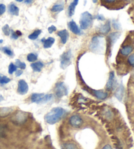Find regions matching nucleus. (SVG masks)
I'll return each instance as SVG.
<instances>
[{
    "mask_svg": "<svg viewBox=\"0 0 134 149\" xmlns=\"http://www.w3.org/2000/svg\"><path fill=\"white\" fill-rule=\"evenodd\" d=\"M65 112V110L61 107L53 108L45 116V121L49 124H55L62 118Z\"/></svg>",
    "mask_w": 134,
    "mask_h": 149,
    "instance_id": "f257e3e1",
    "label": "nucleus"
},
{
    "mask_svg": "<svg viewBox=\"0 0 134 149\" xmlns=\"http://www.w3.org/2000/svg\"><path fill=\"white\" fill-rule=\"evenodd\" d=\"M80 26L82 30H87L91 27L93 23V16L89 12H84L80 18Z\"/></svg>",
    "mask_w": 134,
    "mask_h": 149,
    "instance_id": "f03ea898",
    "label": "nucleus"
},
{
    "mask_svg": "<svg viewBox=\"0 0 134 149\" xmlns=\"http://www.w3.org/2000/svg\"><path fill=\"white\" fill-rule=\"evenodd\" d=\"M72 58L71 50H69L64 52L60 56V67L63 70H65L71 64Z\"/></svg>",
    "mask_w": 134,
    "mask_h": 149,
    "instance_id": "7ed1b4c3",
    "label": "nucleus"
},
{
    "mask_svg": "<svg viewBox=\"0 0 134 149\" xmlns=\"http://www.w3.org/2000/svg\"><path fill=\"white\" fill-rule=\"evenodd\" d=\"M54 91L56 97L58 98L63 97L68 94V88L64 82H58L56 84Z\"/></svg>",
    "mask_w": 134,
    "mask_h": 149,
    "instance_id": "20e7f679",
    "label": "nucleus"
},
{
    "mask_svg": "<svg viewBox=\"0 0 134 149\" xmlns=\"http://www.w3.org/2000/svg\"><path fill=\"white\" fill-rule=\"evenodd\" d=\"M103 38L101 36H94L91 39L89 48L92 52H98L101 48Z\"/></svg>",
    "mask_w": 134,
    "mask_h": 149,
    "instance_id": "39448f33",
    "label": "nucleus"
},
{
    "mask_svg": "<svg viewBox=\"0 0 134 149\" xmlns=\"http://www.w3.org/2000/svg\"><path fill=\"white\" fill-rule=\"evenodd\" d=\"M27 119H28L27 113L23 111H18L12 117L11 120L15 124L21 125L25 123Z\"/></svg>",
    "mask_w": 134,
    "mask_h": 149,
    "instance_id": "423d86ee",
    "label": "nucleus"
},
{
    "mask_svg": "<svg viewBox=\"0 0 134 149\" xmlns=\"http://www.w3.org/2000/svg\"><path fill=\"white\" fill-rule=\"evenodd\" d=\"M29 87L28 84H27V82L24 81V80H20L18 81V89L17 92L20 95H24L27 94V92H28Z\"/></svg>",
    "mask_w": 134,
    "mask_h": 149,
    "instance_id": "0eeeda50",
    "label": "nucleus"
},
{
    "mask_svg": "<svg viewBox=\"0 0 134 149\" xmlns=\"http://www.w3.org/2000/svg\"><path fill=\"white\" fill-rule=\"evenodd\" d=\"M69 122L71 126L74 127H77L81 126L83 123V120L81 118V117L75 114V115H73L70 117Z\"/></svg>",
    "mask_w": 134,
    "mask_h": 149,
    "instance_id": "6e6552de",
    "label": "nucleus"
},
{
    "mask_svg": "<svg viewBox=\"0 0 134 149\" xmlns=\"http://www.w3.org/2000/svg\"><path fill=\"white\" fill-rule=\"evenodd\" d=\"M120 36V33L119 31H115V32H112L110 33L108 37H107V41H108V46L109 47H112L116 41Z\"/></svg>",
    "mask_w": 134,
    "mask_h": 149,
    "instance_id": "1a4fd4ad",
    "label": "nucleus"
},
{
    "mask_svg": "<svg viewBox=\"0 0 134 149\" xmlns=\"http://www.w3.org/2000/svg\"><path fill=\"white\" fill-rule=\"evenodd\" d=\"M68 26L69 30L71 31V32H73L75 35H80L81 34V31L79 28V26H77L76 22L73 20L70 21L68 23Z\"/></svg>",
    "mask_w": 134,
    "mask_h": 149,
    "instance_id": "9d476101",
    "label": "nucleus"
},
{
    "mask_svg": "<svg viewBox=\"0 0 134 149\" xmlns=\"http://www.w3.org/2000/svg\"><path fill=\"white\" fill-rule=\"evenodd\" d=\"M58 36L60 37L61 42L62 44H66L69 38V33L67 30H62L57 32Z\"/></svg>",
    "mask_w": 134,
    "mask_h": 149,
    "instance_id": "9b49d317",
    "label": "nucleus"
},
{
    "mask_svg": "<svg viewBox=\"0 0 134 149\" xmlns=\"http://www.w3.org/2000/svg\"><path fill=\"white\" fill-rule=\"evenodd\" d=\"M92 94L99 100H104L108 96V94L107 92H103L102 90H92Z\"/></svg>",
    "mask_w": 134,
    "mask_h": 149,
    "instance_id": "f8f14e48",
    "label": "nucleus"
},
{
    "mask_svg": "<svg viewBox=\"0 0 134 149\" xmlns=\"http://www.w3.org/2000/svg\"><path fill=\"white\" fill-rule=\"evenodd\" d=\"M114 73L113 71H111L109 73V80L107 81L106 84V90H111L113 88L114 86Z\"/></svg>",
    "mask_w": 134,
    "mask_h": 149,
    "instance_id": "ddd939ff",
    "label": "nucleus"
},
{
    "mask_svg": "<svg viewBox=\"0 0 134 149\" xmlns=\"http://www.w3.org/2000/svg\"><path fill=\"white\" fill-rule=\"evenodd\" d=\"M124 86H122V84H120V86L117 88L116 92L114 93V95L118 100L121 102L123 99V97H124Z\"/></svg>",
    "mask_w": 134,
    "mask_h": 149,
    "instance_id": "4468645a",
    "label": "nucleus"
},
{
    "mask_svg": "<svg viewBox=\"0 0 134 149\" xmlns=\"http://www.w3.org/2000/svg\"><path fill=\"white\" fill-rule=\"evenodd\" d=\"M133 50V48L132 46H131V45H126V46H124L121 48L120 52L124 56H127L130 55L132 52Z\"/></svg>",
    "mask_w": 134,
    "mask_h": 149,
    "instance_id": "2eb2a0df",
    "label": "nucleus"
},
{
    "mask_svg": "<svg viewBox=\"0 0 134 149\" xmlns=\"http://www.w3.org/2000/svg\"><path fill=\"white\" fill-rule=\"evenodd\" d=\"M79 3V0H73V2H71L69 6L68 7V15L69 17H72L74 15L75 10V8L77 5Z\"/></svg>",
    "mask_w": 134,
    "mask_h": 149,
    "instance_id": "dca6fc26",
    "label": "nucleus"
},
{
    "mask_svg": "<svg viewBox=\"0 0 134 149\" xmlns=\"http://www.w3.org/2000/svg\"><path fill=\"white\" fill-rule=\"evenodd\" d=\"M13 109L11 107H2L0 108V117L5 118L13 113Z\"/></svg>",
    "mask_w": 134,
    "mask_h": 149,
    "instance_id": "f3484780",
    "label": "nucleus"
},
{
    "mask_svg": "<svg viewBox=\"0 0 134 149\" xmlns=\"http://www.w3.org/2000/svg\"><path fill=\"white\" fill-rule=\"evenodd\" d=\"M44 94H37V93H34L31 95V101L32 103H40L41 102L42 98L44 96Z\"/></svg>",
    "mask_w": 134,
    "mask_h": 149,
    "instance_id": "a211bd4d",
    "label": "nucleus"
},
{
    "mask_svg": "<svg viewBox=\"0 0 134 149\" xmlns=\"http://www.w3.org/2000/svg\"><path fill=\"white\" fill-rule=\"evenodd\" d=\"M44 67V64L41 62H34L31 64V68L35 72H40Z\"/></svg>",
    "mask_w": 134,
    "mask_h": 149,
    "instance_id": "6ab92c4d",
    "label": "nucleus"
},
{
    "mask_svg": "<svg viewBox=\"0 0 134 149\" xmlns=\"http://www.w3.org/2000/svg\"><path fill=\"white\" fill-rule=\"evenodd\" d=\"M111 30V22L110 21H107L105 24L102 25L100 28V31L103 34H107Z\"/></svg>",
    "mask_w": 134,
    "mask_h": 149,
    "instance_id": "aec40b11",
    "label": "nucleus"
},
{
    "mask_svg": "<svg viewBox=\"0 0 134 149\" xmlns=\"http://www.w3.org/2000/svg\"><path fill=\"white\" fill-rule=\"evenodd\" d=\"M9 13L12 15L18 16L19 15V8L16 6L15 4H10L9 5Z\"/></svg>",
    "mask_w": 134,
    "mask_h": 149,
    "instance_id": "412c9836",
    "label": "nucleus"
},
{
    "mask_svg": "<svg viewBox=\"0 0 134 149\" xmlns=\"http://www.w3.org/2000/svg\"><path fill=\"white\" fill-rule=\"evenodd\" d=\"M55 39L53 37H49L47 39H45L43 41V47L45 49H49L54 43Z\"/></svg>",
    "mask_w": 134,
    "mask_h": 149,
    "instance_id": "4be33fe9",
    "label": "nucleus"
},
{
    "mask_svg": "<svg viewBox=\"0 0 134 149\" xmlns=\"http://www.w3.org/2000/svg\"><path fill=\"white\" fill-rule=\"evenodd\" d=\"M64 9V3H56L51 8V11L54 13H60Z\"/></svg>",
    "mask_w": 134,
    "mask_h": 149,
    "instance_id": "5701e85b",
    "label": "nucleus"
},
{
    "mask_svg": "<svg viewBox=\"0 0 134 149\" xmlns=\"http://www.w3.org/2000/svg\"><path fill=\"white\" fill-rule=\"evenodd\" d=\"M63 149H78L77 145L74 143H67L62 145Z\"/></svg>",
    "mask_w": 134,
    "mask_h": 149,
    "instance_id": "b1692460",
    "label": "nucleus"
},
{
    "mask_svg": "<svg viewBox=\"0 0 134 149\" xmlns=\"http://www.w3.org/2000/svg\"><path fill=\"white\" fill-rule=\"evenodd\" d=\"M41 33V30H35L33 33H31L30 35L28 36V38L31 40H36L38 38L39 36Z\"/></svg>",
    "mask_w": 134,
    "mask_h": 149,
    "instance_id": "393cba45",
    "label": "nucleus"
},
{
    "mask_svg": "<svg viewBox=\"0 0 134 149\" xmlns=\"http://www.w3.org/2000/svg\"><path fill=\"white\" fill-rule=\"evenodd\" d=\"M27 60L29 62H34L37 60V54H35L34 53H29V54L27 56Z\"/></svg>",
    "mask_w": 134,
    "mask_h": 149,
    "instance_id": "a878e982",
    "label": "nucleus"
},
{
    "mask_svg": "<svg viewBox=\"0 0 134 149\" xmlns=\"http://www.w3.org/2000/svg\"><path fill=\"white\" fill-rule=\"evenodd\" d=\"M10 81V79L8 78L7 77L3 75V74H0V84H5L9 83Z\"/></svg>",
    "mask_w": 134,
    "mask_h": 149,
    "instance_id": "bb28decb",
    "label": "nucleus"
},
{
    "mask_svg": "<svg viewBox=\"0 0 134 149\" xmlns=\"http://www.w3.org/2000/svg\"><path fill=\"white\" fill-rule=\"evenodd\" d=\"M6 136V127L4 125L0 124V138H4Z\"/></svg>",
    "mask_w": 134,
    "mask_h": 149,
    "instance_id": "cd10ccee",
    "label": "nucleus"
},
{
    "mask_svg": "<svg viewBox=\"0 0 134 149\" xmlns=\"http://www.w3.org/2000/svg\"><path fill=\"white\" fill-rule=\"evenodd\" d=\"M16 65H17V68H20V70H25L26 68V63H24V62H22L19 60H16Z\"/></svg>",
    "mask_w": 134,
    "mask_h": 149,
    "instance_id": "c85d7f7f",
    "label": "nucleus"
},
{
    "mask_svg": "<svg viewBox=\"0 0 134 149\" xmlns=\"http://www.w3.org/2000/svg\"><path fill=\"white\" fill-rule=\"evenodd\" d=\"M17 70V65H15L14 63H10V65H9V70H8V71H9V73L11 74L14 72H16V71Z\"/></svg>",
    "mask_w": 134,
    "mask_h": 149,
    "instance_id": "c756f323",
    "label": "nucleus"
},
{
    "mask_svg": "<svg viewBox=\"0 0 134 149\" xmlns=\"http://www.w3.org/2000/svg\"><path fill=\"white\" fill-rule=\"evenodd\" d=\"M52 98V94H47V95H44L43 97L42 98L41 102L40 103H47L48 102H49L50 100H51Z\"/></svg>",
    "mask_w": 134,
    "mask_h": 149,
    "instance_id": "7c9ffc66",
    "label": "nucleus"
},
{
    "mask_svg": "<svg viewBox=\"0 0 134 149\" xmlns=\"http://www.w3.org/2000/svg\"><path fill=\"white\" fill-rule=\"evenodd\" d=\"M2 50L5 54H6L7 56H13V55H14V53H13L12 50H10L9 48H8L7 47L3 48Z\"/></svg>",
    "mask_w": 134,
    "mask_h": 149,
    "instance_id": "2f4dec72",
    "label": "nucleus"
},
{
    "mask_svg": "<svg viewBox=\"0 0 134 149\" xmlns=\"http://www.w3.org/2000/svg\"><path fill=\"white\" fill-rule=\"evenodd\" d=\"M2 31L5 36H9L10 35V30L9 25L8 24L5 25L2 28Z\"/></svg>",
    "mask_w": 134,
    "mask_h": 149,
    "instance_id": "473e14b6",
    "label": "nucleus"
},
{
    "mask_svg": "<svg viewBox=\"0 0 134 149\" xmlns=\"http://www.w3.org/2000/svg\"><path fill=\"white\" fill-rule=\"evenodd\" d=\"M117 1V0H101V4L105 6H106V5H112Z\"/></svg>",
    "mask_w": 134,
    "mask_h": 149,
    "instance_id": "72a5a7b5",
    "label": "nucleus"
},
{
    "mask_svg": "<svg viewBox=\"0 0 134 149\" xmlns=\"http://www.w3.org/2000/svg\"><path fill=\"white\" fill-rule=\"evenodd\" d=\"M128 62L131 66H134V53L130 55V56L128 58Z\"/></svg>",
    "mask_w": 134,
    "mask_h": 149,
    "instance_id": "f704fd0d",
    "label": "nucleus"
},
{
    "mask_svg": "<svg viewBox=\"0 0 134 149\" xmlns=\"http://www.w3.org/2000/svg\"><path fill=\"white\" fill-rule=\"evenodd\" d=\"M112 26H113V28L116 30H119L120 29V25L118 21L113 20V22H112Z\"/></svg>",
    "mask_w": 134,
    "mask_h": 149,
    "instance_id": "c9c22d12",
    "label": "nucleus"
},
{
    "mask_svg": "<svg viewBox=\"0 0 134 149\" xmlns=\"http://www.w3.org/2000/svg\"><path fill=\"white\" fill-rule=\"evenodd\" d=\"M5 10H6V7L4 4L0 3V15L3 14L5 12Z\"/></svg>",
    "mask_w": 134,
    "mask_h": 149,
    "instance_id": "e433bc0d",
    "label": "nucleus"
},
{
    "mask_svg": "<svg viewBox=\"0 0 134 149\" xmlns=\"http://www.w3.org/2000/svg\"><path fill=\"white\" fill-rule=\"evenodd\" d=\"M48 31H49V33H52L54 31H56V28L54 26H50L49 28H48Z\"/></svg>",
    "mask_w": 134,
    "mask_h": 149,
    "instance_id": "4c0bfd02",
    "label": "nucleus"
},
{
    "mask_svg": "<svg viewBox=\"0 0 134 149\" xmlns=\"http://www.w3.org/2000/svg\"><path fill=\"white\" fill-rule=\"evenodd\" d=\"M96 19H97V20H101V21L105 20V17H104L103 16L101 15H97L96 16Z\"/></svg>",
    "mask_w": 134,
    "mask_h": 149,
    "instance_id": "58836bf2",
    "label": "nucleus"
},
{
    "mask_svg": "<svg viewBox=\"0 0 134 149\" xmlns=\"http://www.w3.org/2000/svg\"><path fill=\"white\" fill-rule=\"evenodd\" d=\"M11 37H12V38H13V39H17L19 37H18V36H17V34L16 33V32H15V31H13Z\"/></svg>",
    "mask_w": 134,
    "mask_h": 149,
    "instance_id": "ea45409f",
    "label": "nucleus"
},
{
    "mask_svg": "<svg viewBox=\"0 0 134 149\" xmlns=\"http://www.w3.org/2000/svg\"><path fill=\"white\" fill-rule=\"evenodd\" d=\"M22 71H21V70H18V71H16V76L17 77H19V76H20L21 74H22Z\"/></svg>",
    "mask_w": 134,
    "mask_h": 149,
    "instance_id": "a19ab883",
    "label": "nucleus"
},
{
    "mask_svg": "<svg viewBox=\"0 0 134 149\" xmlns=\"http://www.w3.org/2000/svg\"><path fill=\"white\" fill-rule=\"evenodd\" d=\"M101 149H112V148L110 145H106L104 146V147Z\"/></svg>",
    "mask_w": 134,
    "mask_h": 149,
    "instance_id": "79ce46f5",
    "label": "nucleus"
},
{
    "mask_svg": "<svg viewBox=\"0 0 134 149\" xmlns=\"http://www.w3.org/2000/svg\"><path fill=\"white\" fill-rule=\"evenodd\" d=\"M34 0H25L24 3L26 4H31L33 3Z\"/></svg>",
    "mask_w": 134,
    "mask_h": 149,
    "instance_id": "37998d69",
    "label": "nucleus"
},
{
    "mask_svg": "<svg viewBox=\"0 0 134 149\" xmlns=\"http://www.w3.org/2000/svg\"><path fill=\"white\" fill-rule=\"evenodd\" d=\"M15 32H16V33L17 34V36H18V37H20V36H22V33H21V31H19V30H17V31H15Z\"/></svg>",
    "mask_w": 134,
    "mask_h": 149,
    "instance_id": "c03bdc74",
    "label": "nucleus"
},
{
    "mask_svg": "<svg viewBox=\"0 0 134 149\" xmlns=\"http://www.w3.org/2000/svg\"><path fill=\"white\" fill-rule=\"evenodd\" d=\"M3 100H4V98H3V97L1 95H0V102H1V101H3Z\"/></svg>",
    "mask_w": 134,
    "mask_h": 149,
    "instance_id": "a18cd8bd",
    "label": "nucleus"
},
{
    "mask_svg": "<svg viewBox=\"0 0 134 149\" xmlns=\"http://www.w3.org/2000/svg\"><path fill=\"white\" fill-rule=\"evenodd\" d=\"M98 1V0H92L93 3H97Z\"/></svg>",
    "mask_w": 134,
    "mask_h": 149,
    "instance_id": "49530a36",
    "label": "nucleus"
},
{
    "mask_svg": "<svg viewBox=\"0 0 134 149\" xmlns=\"http://www.w3.org/2000/svg\"><path fill=\"white\" fill-rule=\"evenodd\" d=\"M16 1H17V2H22L24 1V0H16Z\"/></svg>",
    "mask_w": 134,
    "mask_h": 149,
    "instance_id": "de8ad7c7",
    "label": "nucleus"
},
{
    "mask_svg": "<svg viewBox=\"0 0 134 149\" xmlns=\"http://www.w3.org/2000/svg\"><path fill=\"white\" fill-rule=\"evenodd\" d=\"M2 42H3V40H0V43H1Z\"/></svg>",
    "mask_w": 134,
    "mask_h": 149,
    "instance_id": "09e8293b",
    "label": "nucleus"
},
{
    "mask_svg": "<svg viewBox=\"0 0 134 149\" xmlns=\"http://www.w3.org/2000/svg\"><path fill=\"white\" fill-rule=\"evenodd\" d=\"M133 79H134V73H133Z\"/></svg>",
    "mask_w": 134,
    "mask_h": 149,
    "instance_id": "8fccbe9b",
    "label": "nucleus"
},
{
    "mask_svg": "<svg viewBox=\"0 0 134 149\" xmlns=\"http://www.w3.org/2000/svg\"><path fill=\"white\" fill-rule=\"evenodd\" d=\"M133 42H134V40H133Z\"/></svg>",
    "mask_w": 134,
    "mask_h": 149,
    "instance_id": "3c124183",
    "label": "nucleus"
}]
</instances>
